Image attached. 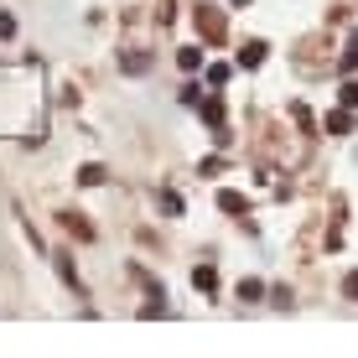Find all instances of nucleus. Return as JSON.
I'll return each mask as SVG.
<instances>
[{
  "label": "nucleus",
  "mask_w": 358,
  "mask_h": 358,
  "mask_svg": "<svg viewBox=\"0 0 358 358\" xmlns=\"http://www.w3.org/2000/svg\"><path fill=\"white\" fill-rule=\"evenodd\" d=\"M10 31H16V21H10L6 10H0V36H10Z\"/></svg>",
  "instance_id": "3"
},
{
  "label": "nucleus",
  "mask_w": 358,
  "mask_h": 358,
  "mask_svg": "<svg viewBox=\"0 0 358 358\" xmlns=\"http://www.w3.org/2000/svg\"><path fill=\"white\" fill-rule=\"evenodd\" d=\"M197 27H203V36H224V16H218L213 6H203L197 10Z\"/></svg>",
  "instance_id": "1"
},
{
  "label": "nucleus",
  "mask_w": 358,
  "mask_h": 358,
  "mask_svg": "<svg viewBox=\"0 0 358 358\" xmlns=\"http://www.w3.org/2000/svg\"><path fill=\"white\" fill-rule=\"evenodd\" d=\"M260 57H265V42H250V47H244V52H239V63H244V68H255V63H260Z\"/></svg>",
  "instance_id": "2"
}]
</instances>
